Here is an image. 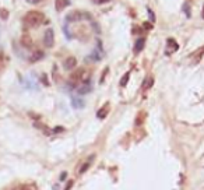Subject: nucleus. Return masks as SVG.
<instances>
[{
  "label": "nucleus",
  "instance_id": "obj_1",
  "mask_svg": "<svg viewBox=\"0 0 204 190\" xmlns=\"http://www.w3.org/2000/svg\"><path fill=\"white\" fill-rule=\"evenodd\" d=\"M45 21V15H43L41 11H28L24 17V24L27 27H38Z\"/></svg>",
  "mask_w": 204,
  "mask_h": 190
},
{
  "label": "nucleus",
  "instance_id": "obj_2",
  "mask_svg": "<svg viewBox=\"0 0 204 190\" xmlns=\"http://www.w3.org/2000/svg\"><path fill=\"white\" fill-rule=\"evenodd\" d=\"M84 75H86L84 69H77V70H74V71L71 73V75H70V83H73V84L84 83Z\"/></svg>",
  "mask_w": 204,
  "mask_h": 190
},
{
  "label": "nucleus",
  "instance_id": "obj_3",
  "mask_svg": "<svg viewBox=\"0 0 204 190\" xmlns=\"http://www.w3.org/2000/svg\"><path fill=\"white\" fill-rule=\"evenodd\" d=\"M43 45L46 48H52L55 45V32L52 28L46 30L45 31V35H43Z\"/></svg>",
  "mask_w": 204,
  "mask_h": 190
},
{
  "label": "nucleus",
  "instance_id": "obj_4",
  "mask_svg": "<svg viewBox=\"0 0 204 190\" xmlns=\"http://www.w3.org/2000/svg\"><path fill=\"white\" fill-rule=\"evenodd\" d=\"M84 17V13L83 11H71L66 15V22H77V21H81Z\"/></svg>",
  "mask_w": 204,
  "mask_h": 190
},
{
  "label": "nucleus",
  "instance_id": "obj_5",
  "mask_svg": "<svg viewBox=\"0 0 204 190\" xmlns=\"http://www.w3.org/2000/svg\"><path fill=\"white\" fill-rule=\"evenodd\" d=\"M75 66H77V59H75V57H73V56L67 57L65 62H63V67H65V70H67V71L73 70Z\"/></svg>",
  "mask_w": 204,
  "mask_h": 190
},
{
  "label": "nucleus",
  "instance_id": "obj_6",
  "mask_svg": "<svg viewBox=\"0 0 204 190\" xmlns=\"http://www.w3.org/2000/svg\"><path fill=\"white\" fill-rule=\"evenodd\" d=\"M21 45L24 48H27V49H31L34 46V42H32V39H31V36H28V35L21 36Z\"/></svg>",
  "mask_w": 204,
  "mask_h": 190
},
{
  "label": "nucleus",
  "instance_id": "obj_7",
  "mask_svg": "<svg viewBox=\"0 0 204 190\" xmlns=\"http://www.w3.org/2000/svg\"><path fill=\"white\" fill-rule=\"evenodd\" d=\"M55 4H56V10L62 11L65 7H67V6L70 4V0H56Z\"/></svg>",
  "mask_w": 204,
  "mask_h": 190
},
{
  "label": "nucleus",
  "instance_id": "obj_8",
  "mask_svg": "<svg viewBox=\"0 0 204 190\" xmlns=\"http://www.w3.org/2000/svg\"><path fill=\"white\" fill-rule=\"evenodd\" d=\"M144 45H145V39H144V38H139V39L136 41V45H134V52L136 53L141 52V51L144 49Z\"/></svg>",
  "mask_w": 204,
  "mask_h": 190
},
{
  "label": "nucleus",
  "instance_id": "obj_9",
  "mask_svg": "<svg viewBox=\"0 0 204 190\" xmlns=\"http://www.w3.org/2000/svg\"><path fill=\"white\" fill-rule=\"evenodd\" d=\"M43 56H45V55H43L42 51H35V52L32 53V56L30 57V62H31V63H35V62L43 59Z\"/></svg>",
  "mask_w": 204,
  "mask_h": 190
},
{
  "label": "nucleus",
  "instance_id": "obj_10",
  "mask_svg": "<svg viewBox=\"0 0 204 190\" xmlns=\"http://www.w3.org/2000/svg\"><path fill=\"white\" fill-rule=\"evenodd\" d=\"M90 91H91V85H90V83H84L83 87H80V88H78V94L80 95L88 94Z\"/></svg>",
  "mask_w": 204,
  "mask_h": 190
},
{
  "label": "nucleus",
  "instance_id": "obj_11",
  "mask_svg": "<svg viewBox=\"0 0 204 190\" xmlns=\"http://www.w3.org/2000/svg\"><path fill=\"white\" fill-rule=\"evenodd\" d=\"M166 43H168V48L172 49V52H175V51H178V49H179V45L176 43L175 39H171V38H169V39L166 41Z\"/></svg>",
  "mask_w": 204,
  "mask_h": 190
},
{
  "label": "nucleus",
  "instance_id": "obj_12",
  "mask_svg": "<svg viewBox=\"0 0 204 190\" xmlns=\"http://www.w3.org/2000/svg\"><path fill=\"white\" fill-rule=\"evenodd\" d=\"M106 113H108V105H106V108L104 106V108H101L99 110H98V113H97V116L99 117V119H104V117L106 116Z\"/></svg>",
  "mask_w": 204,
  "mask_h": 190
},
{
  "label": "nucleus",
  "instance_id": "obj_13",
  "mask_svg": "<svg viewBox=\"0 0 204 190\" xmlns=\"http://www.w3.org/2000/svg\"><path fill=\"white\" fill-rule=\"evenodd\" d=\"M92 158H94V157H90V159H88L86 164H84V165H83V166L80 168V170H78L80 173H84V172H87V169L90 168V165H91V159H92Z\"/></svg>",
  "mask_w": 204,
  "mask_h": 190
},
{
  "label": "nucleus",
  "instance_id": "obj_14",
  "mask_svg": "<svg viewBox=\"0 0 204 190\" xmlns=\"http://www.w3.org/2000/svg\"><path fill=\"white\" fill-rule=\"evenodd\" d=\"M129 78H130V73H126L123 77H122V80H120V85H122V87H125V85L127 84Z\"/></svg>",
  "mask_w": 204,
  "mask_h": 190
},
{
  "label": "nucleus",
  "instance_id": "obj_15",
  "mask_svg": "<svg viewBox=\"0 0 204 190\" xmlns=\"http://www.w3.org/2000/svg\"><path fill=\"white\" fill-rule=\"evenodd\" d=\"M0 18L1 20H7L9 18V11L6 9H0Z\"/></svg>",
  "mask_w": 204,
  "mask_h": 190
},
{
  "label": "nucleus",
  "instance_id": "obj_16",
  "mask_svg": "<svg viewBox=\"0 0 204 190\" xmlns=\"http://www.w3.org/2000/svg\"><path fill=\"white\" fill-rule=\"evenodd\" d=\"M71 101H73V106H74V108H81V106L84 105V102L78 101L77 98H71Z\"/></svg>",
  "mask_w": 204,
  "mask_h": 190
},
{
  "label": "nucleus",
  "instance_id": "obj_17",
  "mask_svg": "<svg viewBox=\"0 0 204 190\" xmlns=\"http://www.w3.org/2000/svg\"><path fill=\"white\" fill-rule=\"evenodd\" d=\"M151 84H152V78H145V81H144V85H143V90L145 91L148 87H151Z\"/></svg>",
  "mask_w": 204,
  "mask_h": 190
},
{
  "label": "nucleus",
  "instance_id": "obj_18",
  "mask_svg": "<svg viewBox=\"0 0 204 190\" xmlns=\"http://www.w3.org/2000/svg\"><path fill=\"white\" fill-rule=\"evenodd\" d=\"M73 185H74V182H73V180H69V182H67V185H66L65 190H70L71 187H73Z\"/></svg>",
  "mask_w": 204,
  "mask_h": 190
},
{
  "label": "nucleus",
  "instance_id": "obj_19",
  "mask_svg": "<svg viewBox=\"0 0 204 190\" xmlns=\"http://www.w3.org/2000/svg\"><path fill=\"white\" fill-rule=\"evenodd\" d=\"M183 9H184V11H186V15H187V17H190V11H189V4H184V7H183Z\"/></svg>",
  "mask_w": 204,
  "mask_h": 190
},
{
  "label": "nucleus",
  "instance_id": "obj_20",
  "mask_svg": "<svg viewBox=\"0 0 204 190\" xmlns=\"http://www.w3.org/2000/svg\"><path fill=\"white\" fill-rule=\"evenodd\" d=\"M28 3H31V4H38V3H41L43 0H27Z\"/></svg>",
  "mask_w": 204,
  "mask_h": 190
},
{
  "label": "nucleus",
  "instance_id": "obj_21",
  "mask_svg": "<svg viewBox=\"0 0 204 190\" xmlns=\"http://www.w3.org/2000/svg\"><path fill=\"white\" fill-rule=\"evenodd\" d=\"M148 14H150V17H151V21H155V17H154V13H152V10H150V9H148Z\"/></svg>",
  "mask_w": 204,
  "mask_h": 190
},
{
  "label": "nucleus",
  "instance_id": "obj_22",
  "mask_svg": "<svg viewBox=\"0 0 204 190\" xmlns=\"http://www.w3.org/2000/svg\"><path fill=\"white\" fill-rule=\"evenodd\" d=\"M95 4H102V3H105V1H108V0H92Z\"/></svg>",
  "mask_w": 204,
  "mask_h": 190
},
{
  "label": "nucleus",
  "instance_id": "obj_23",
  "mask_svg": "<svg viewBox=\"0 0 204 190\" xmlns=\"http://www.w3.org/2000/svg\"><path fill=\"white\" fill-rule=\"evenodd\" d=\"M66 176H67V173H66V172H63V173L60 175V182H62V180H65V179H66Z\"/></svg>",
  "mask_w": 204,
  "mask_h": 190
},
{
  "label": "nucleus",
  "instance_id": "obj_24",
  "mask_svg": "<svg viewBox=\"0 0 204 190\" xmlns=\"http://www.w3.org/2000/svg\"><path fill=\"white\" fill-rule=\"evenodd\" d=\"M144 27H145L147 30H151V28H152V25H151V24H148V22H144Z\"/></svg>",
  "mask_w": 204,
  "mask_h": 190
},
{
  "label": "nucleus",
  "instance_id": "obj_25",
  "mask_svg": "<svg viewBox=\"0 0 204 190\" xmlns=\"http://www.w3.org/2000/svg\"><path fill=\"white\" fill-rule=\"evenodd\" d=\"M59 131H63V127H56L55 129V133H59Z\"/></svg>",
  "mask_w": 204,
  "mask_h": 190
},
{
  "label": "nucleus",
  "instance_id": "obj_26",
  "mask_svg": "<svg viewBox=\"0 0 204 190\" xmlns=\"http://www.w3.org/2000/svg\"><path fill=\"white\" fill-rule=\"evenodd\" d=\"M203 18H204V9H203Z\"/></svg>",
  "mask_w": 204,
  "mask_h": 190
}]
</instances>
